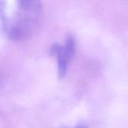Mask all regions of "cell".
Masks as SVG:
<instances>
[{"mask_svg":"<svg viewBox=\"0 0 128 128\" xmlns=\"http://www.w3.org/2000/svg\"><path fill=\"white\" fill-rule=\"evenodd\" d=\"M2 15L8 35L16 40H23L31 38L40 30L43 21V7L39 1L23 0L16 3L12 15Z\"/></svg>","mask_w":128,"mask_h":128,"instance_id":"obj_1","label":"cell"},{"mask_svg":"<svg viewBox=\"0 0 128 128\" xmlns=\"http://www.w3.org/2000/svg\"><path fill=\"white\" fill-rule=\"evenodd\" d=\"M76 50V41L73 35H68L62 44L54 43L52 45L50 51L52 54H54L57 59L58 75L63 77L67 73L70 62L75 55Z\"/></svg>","mask_w":128,"mask_h":128,"instance_id":"obj_2","label":"cell"},{"mask_svg":"<svg viewBox=\"0 0 128 128\" xmlns=\"http://www.w3.org/2000/svg\"><path fill=\"white\" fill-rule=\"evenodd\" d=\"M74 128H88L87 126H85V124H79V126H76V127Z\"/></svg>","mask_w":128,"mask_h":128,"instance_id":"obj_3","label":"cell"}]
</instances>
